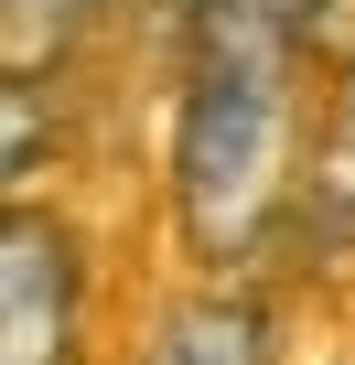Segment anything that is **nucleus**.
<instances>
[{"instance_id": "f03ea898", "label": "nucleus", "mask_w": 355, "mask_h": 365, "mask_svg": "<svg viewBox=\"0 0 355 365\" xmlns=\"http://www.w3.org/2000/svg\"><path fill=\"white\" fill-rule=\"evenodd\" d=\"M86 322H97L86 237L44 194H11V215H0V365H86Z\"/></svg>"}, {"instance_id": "f257e3e1", "label": "nucleus", "mask_w": 355, "mask_h": 365, "mask_svg": "<svg viewBox=\"0 0 355 365\" xmlns=\"http://www.w3.org/2000/svg\"><path fill=\"white\" fill-rule=\"evenodd\" d=\"M323 0H184L161 118V215L205 279H259L280 237H301L312 172V86Z\"/></svg>"}, {"instance_id": "20e7f679", "label": "nucleus", "mask_w": 355, "mask_h": 365, "mask_svg": "<svg viewBox=\"0 0 355 365\" xmlns=\"http://www.w3.org/2000/svg\"><path fill=\"white\" fill-rule=\"evenodd\" d=\"M301 247L334 269L355 258V43L323 76V118H312V172H301Z\"/></svg>"}, {"instance_id": "39448f33", "label": "nucleus", "mask_w": 355, "mask_h": 365, "mask_svg": "<svg viewBox=\"0 0 355 365\" xmlns=\"http://www.w3.org/2000/svg\"><path fill=\"white\" fill-rule=\"evenodd\" d=\"M86 22H119V11H151V0H76Z\"/></svg>"}, {"instance_id": "7ed1b4c3", "label": "nucleus", "mask_w": 355, "mask_h": 365, "mask_svg": "<svg viewBox=\"0 0 355 365\" xmlns=\"http://www.w3.org/2000/svg\"><path fill=\"white\" fill-rule=\"evenodd\" d=\"M140 365H280V301H269V279H194L151 322Z\"/></svg>"}]
</instances>
